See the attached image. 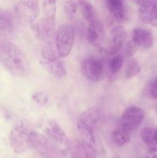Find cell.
Listing matches in <instances>:
<instances>
[{"mask_svg":"<svg viewBox=\"0 0 157 158\" xmlns=\"http://www.w3.org/2000/svg\"><path fill=\"white\" fill-rule=\"evenodd\" d=\"M155 132H156V135H157V127L155 128Z\"/></svg>","mask_w":157,"mask_h":158,"instance_id":"1f68e13d","label":"cell"},{"mask_svg":"<svg viewBox=\"0 0 157 158\" xmlns=\"http://www.w3.org/2000/svg\"><path fill=\"white\" fill-rule=\"evenodd\" d=\"M62 58L52 49L51 46L46 45L40 52V63L48 73L56 78H64L67 74L66 65Z\"/></svg>","mask_w":157,"mask_h":158,"instance_id":"3957f363","label":"cell"},{"mask_svg":"<svg viewBox=\"0 0 157 158\" xmlns=\"http://www.w3.org/2000/svg\"><path fill=\"white\" fill-rule=\"evenodd\" d=\"M144 158H157V148H151L146 151Z\"/></svg>","mask_w":157,"mask_h":158,"instance_id":"f546056e","label":"cell"},{"mask_svg":"<svg viewBox=\"0 0 157 158\" xmlns=\"http://www.w3.org/2000/svg\"><path fill=\"white\" fill-rule=\"evenodd\" d=\"M15 16L21 24L28 26L35 22L39 14L38 0H18L15 9Z\"/></svg>","mask_w":157,"mask_h":158,"instance_id":"52a82bcc","label":"cell"},{"mask_svg":"<svg viewBox=\"0 0 157 158\" xmlns=\"http://www.w3.org/2000/svg\"><path fill=\"white\" fill-rule=\"evenodd\" d=\"M46 136L52 141L62 157L69 155L71 150V143L66 132L55 120L49 119L45 126Z\"/></svg>","mask_w":157,"mask_h":158,"instance_id":"277c9868","label":"cell"},{"mask_svg":"<svg viewBox=\"0 0 157 158\" xmlns=\"http://www.w3.org/2000/svg\"><path fill=\"white\" fill-rule=\"evenodd\" d=\"M139 6V13L142 21L149 23V15L151 9L156 0H132Z\"/></svg>","mask_w":157,"mask_h":158,"instance_id":"d6986e66","label":"cell"},{"mask_svg":"<svg viewBox=\"0 0 157 158\" xmlns=\"http://www.w3.org/2000/svg\"><path fill=\"white\" fill-rule=\"evenodd\" d=\"M149 23L154 27H157V0L154 3L149 12Z\"/></svg>","mask_w":157,"mask_h":158,"instance_id":"f1b7e54d","label":"cell"},{"mask_svg":"<svg viewBox=\"0 0 157 158\" xmlns=\"http://www.w3.org/2000/svg\"><path fill=\"white\" fill-rule=\"evenodd\" d=\"M126 40V29L112 19L110 23V34L108 38L106 49L108 55L113 56L119 53L124 46Z\"/></svg>","mask_w":157,"mask_h":158,"instance_id":"9c48e42d","label":"cell"},{"mask_svg":"<svg viewBox=\"0 0 157 158\" xmlns=\"http://www.w3.org/2000/svg\"><path fill=\"white\" fill-rule=\"evenodd\" d=\"M146 94L154 100H157V75L149 80L146 85Z\"/></svg>","mask_w":157,"mask_h":158,"instance_id":"d4e9b609","label":"cell"},{"mask_svg":"<svg viewBox=\"0 0 157 158\" xmlns=\"http://www.w3.org/2000/svg\"><path fill=\"white\" fill-rule=\"evenodd\" d=\"M78 2L82 15L88 24L99 19L96 10L89 0H78Z\"/></svg>","mask_w":157,"mask_h":158,"instance_id":"ac0fdd59","label":"cell"},{"mask_svg":"<svg viewBox=\"0 0 157 158\" xmlns=\"http://www.w3.org/2000/svg\"><path fill=\"white\" fill-rule=\"evenodd\" d=\"M130 140L129 132L121 127L113 131L112 134V140L117 147H123L126 145Z\"/></svg>","mask_w":157,"mask_h":158,"instance_id":"44dd1931","label":"cell"},{"mask_svg":"<svg viewBox=\"0 0 157 158\" xmlns=\"http://www.w3.org/2000/svg\"><path fill=\"white\" fill-rule=\"evenodd\" d=\"M14 19L12 14L0 8V31L8 32L13 27Z\"/></svg>","mask_w":157,"mask_h":158,"instance_id":"603a6c76","label":"cell"},{"mask_svg":"<svg viewBox=\"0 0 157 158\" xmlns=\"http://www.w3.org/2000/svg\"><path fill=\"white\" fill-rule=\"evenodd\" d=\"M103 111L99 106H92L82 113L77 121L81 122L92 131L100 126L103 121Z\"/></svg>","mask_w":157,"mask_h":158,"instance_id":"7c38bea8","label":"cell"},{"mask_svg":"<svg viewBox=\"0 0 157 158\" xmlns=\"http://www.w3.org/2000/svg\"><path fill=\"white\" fill-rule=\"evenodd\" d=\"M131 40L137 45L139 48L150 49L153 46L154 36L150 30L143 28H135L132 30Z\"/></svg>","mask_w":157,"mask_h":158,"instance_id":"9a60e30c","label":"cell"},{"mask_svg":"<svg viewBox=\"0 0 157 158\" xmlns=\"http://www.w3.org/2000/svg\"><path fill=\"white\" fill-rule=\"evenodd\" d=\"M155 113H156V114H157V105H156V106H155Z\"/></svg>","mask_w":157,"mask_h":158,"instance_id":"4dcf8cb0","label":"cell"},{"mask_svg":"<svg viewBox=\"0 0 157 158\" xmlns=\"http://www.w3.org/2000/svg\"><path fill=\"white\" fill-rule=\"evenodd\" d=\"M78 4L72 0L66 1L64 4V11L66 15L69 19H72L76 14Z\"/></svg>","mask_w":157,"mask_h":158,"instance_id":"484cf974","label":"cell"},{"mask_svg":"<svg viewBox=\"0 0 157 158\" xmlns=\"http://www.w3.org/2000/svg\"><path fill=\"white\" fill-rule=\"evenodd\" d=\"M34 131L32 124L25 120H18L11 129L9 133V145L16 154L26 152L29 146V138Z\"/></svg>","mask_w":157,"mask_h":158,"instance_id":"7a4b0ae2","label":"cell"},{"mask_svg":"<svg viewBox=\"0 0 157 158\" xmlns=\"http://www.w3.org/2000/svg\"><path fill=\"white\" fill-rule=\"evenodd\" d=\"M138 48L139 47L137 46V45L130 39L125 44L124 49H123V57H125V58L132 57L137 52Z\"/></svg>","mask_w":157,"mask_h":158,"instance_id":"4316f807","label":"cell"},{"mask_svg":"<svg viewBox=\"0 0 157 158\" xmlns=\"http://www.w3.org/2000/svg\"><path fill=\"white\" fill-rule=\"evenodd\" d=\"M75 40V29L69 23L58 26L55 33V43L57 53L61 58L68 56L71 52Z\"/></svg>","mask_w":157,"mask_h":158,"instance_id":"5b68a950","label":"cell"},{"mask_svg":"<svg viewBox=\"0 0 157 158\" xmlns=\"http://www.w3.org/2000/svg\"><path fill=\"white\" fill-rule=\"evenodd\" d=\"M110 56V59L108 60L107 65H106V71H107L109 80H115L118 77L123 67L124 57L119 53Z\"/></svg>","mask_w":157,"mask_h":158,"instance_id":"e0dca14e","label":"cell"},{"mask_svg":"<svg viewBox=\"0 0 157 158\" xmlns=\"http://www.w3.org/2000/svg\"><path fill=\"white\" fill-rule=\"evenodd\" d=\"M145 118V112L140 106H130L122 114L119 120V127L132 132L138 128Z\"/></svg>","mask_w":157,"mask_h":158,"instance_id":"30bf717a","label":"cell"},{"mask_svg":"<svg viewBox=\"0 0 157 158\" xmlns=\"http://www.w3.org/2000/svg\"><path fill=\"white\" fill-rule=\"evenodd\" d=\"M115 158H120L119 157H115Z\"/></svg>","mask_w":157,"mask_h":158,"instance_id":"d6a6232c","label":"cell"},{"mask_svg":"<svg viewBox=\"0 0 157 158\" xmlns=\"http://www.w3.org/2000/svg\"><path fill=\"white\" fill-rule=\"evenodd\" d=\"M55 23L50 22L46 19H42L35 26V33L38 38L41 39L48 46H51L55 38Z\"/></svg>","mask_w":157,"mask_h":158,"instance_id":"5bb4252c","label":"cell"},{"mask_svg":"<svg viewBox=\"0 0 157 158\" xmlns=\"http://www.w3.org/2000/svg\"><path fill=\"white\" fill-rule=\"evenodd\" d=\"M42 9L45 14V19L50 22L55 23L56 0H43Z\"/></svg>","mask_w":157,"mask_h":158,"instance_id":"7402d4cb","label":"cell"},{"mask_svg":"<svg viewBox=\"0 0 157 158\" xmlns=\"http://www.w3.org/2000/svg\"><path fill=\"white\" fill-rule=\"evenodd\" d=\"M81 71L91 81H100L104 77L105 67L103 57L92 55L86 57L81 63Z\"/></svg>","mask_w":157,"mask_h":158,"instance_id":"ba28073f","label":"cell"},{"mask_svg":"<svg viewBox=\"0 0 157 158\" xmlns=\"http://www.w3.org/2000/svg\"><path fill=\"white\" fill-rule=\"evenodd\" d=\"M76 126L81 138L85 158H97V146L94 131L79 121H77Z\"/></svg>","mask_w":157,"mask_h":158,"instance_id":"8fae6325","label":"cell"},{"mask_svg":"<svg viewBox=\"0 0 157 158\" xmlns=\"http://www.w3.org/2000/svg\"><path fill=\"white\" fill-rule=\"evenodd\" d=\"M141 139L143 143L151 148H157V135L155 128L145 127L141 131Z\"/></svg>","mask_w":157,"mask_h":158,"instance_id":"ffe728a7","label":"cell"},{"mask_svg":"<svg viewBox=\"0 0 157 158\" xmlns=\"http://www.w3.org/2000/svg\"><path fill=\"white\" fill-rule=\"evenodd\" d=\"M29 146L43 158H62V154L46 135L34 131L29 138Z\"/></svg>","mask_w":157,"mask_h":158,"instance_id":"8992f818","label":"cell"},{"mask_svg":"<svg viewBox=\"0 0 157 158\" xmlns=\"http://www.w3.org/2000/svg\"><path fill=\"white\" fill-rule=\"evenodd\" d=\"M141 72V66L135 60H129L125 69V76L126 79H132Z\"/></svg>","mask_w":157,"mask_h":158,"instance_id":"cb8c5ba5","label":"cell"},{"mask_svg":"<svg viewBox=\"0 0 157 158\" xmlns=\"http://www.w3.org/2000/svg\"><path fill=\"white\" fill-rule=\"evenodd\" d=\"M0 63L15 77L25 78L30 73V63L25 52L16 44L1 36Z\"/></svg>","mask_w":157,"mask_h":158,"instance_id":"6da1fadb","label":"cell"},{"mask_svg":"<svg viewBox=\"0 0 157 158\" xmlns=\"http://www.w3.org/2000/svg\"><path fill=\"white\" fill-rule=\"evenodd\" d=\"M106 3L112 19L118 23H123L126 19L127 9L126 0H106Z\"/></svg>","mask_w":157,"mask_h":158,"instance_id":"2e32d148","label":"cell"},{"mask_svg":"<svg viewBox=\"0 0 157 158\" xmlns=\"http://www.w3.org/2000/svg\"><path fill=\"white\" fill-rule=\"evenodd\" d=\"M32 99L35 103L41 106H46L49 103V101L48 94L43 91H36L32 95Z\"/></svg>","mask_w":157,"mask_h":158,"instance_id":"83f0119b","label":"cell"},{"mask_svg":"<svg viewBox=\"0 0 157 158\" xmlns=\"http://www.w3.org/2000/svg\"><path fill=\"white\" fill-rule=\"evenodd\" d=\"M106 31L99 19L89 23L88 26L87 39L89 44L93 47H99L106 40Z\"/></svg>","mask_w":157,"mask_h":158,"instance_id":"4fadbf2b","label":"cell"}]
</instances>
